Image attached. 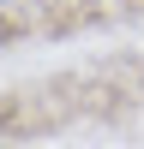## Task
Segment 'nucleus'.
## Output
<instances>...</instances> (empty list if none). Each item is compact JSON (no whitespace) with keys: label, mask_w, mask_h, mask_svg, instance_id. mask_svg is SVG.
Wrapping results in <instances>:
<instances>
[{"label":"nucleus","mask_w":144,"mask_h":149,"mask_svg":"<svg viewBox=\"0 0 144 149\" xmlns=\"http://www.w3.org/2000/svg\"><path fill=\"white\" fill-rule=\"evenodd\" d=\"M0 6H12V0H0Z\"/></svg>","instance_id":"1"},{"label":"nucleus","mask_w":144,"mask_h":149,"mask_svg":"<svg viewBox=\"0 0 144 149\" xmlns=\"http://www.w3.org/2000/svg\"><path fill=\"white\" fill-rule=\"evenodd\" d=\"M0 149H6V137H0Z\"/></svg>","instance_id":"2"}]
</instances>
